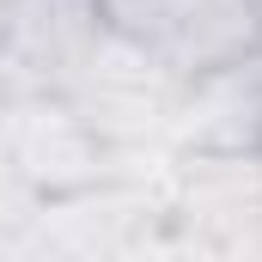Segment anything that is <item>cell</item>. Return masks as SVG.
<instances>
[{"instance_id":"obj_1","label":"cell","mask_w":262,"mask_h":262,"mask_svg":"<svg viewBox=\"0 0 262 262\" xmlns=\"http://www.w3.org/2000/svg\"><path fill=\"white\" fill-rule=\"evenodd\" d=\"M98 12L177 79H220L262 55V0H98Z\"/></svg>"},{"instance_id":"obj_2","label":"cell","mask_w":262,"mask_h":262,"mask_svg":"<svg viewBox=\"0 0 262 262\" xmlns=\"http://www.w3.org/2000/svg\"><path fill=\"white\" fill-rule=\"evenodd\" d=\"M98 0H6L0 25V85L18 98L73 92L104 49Z\"/></svg>"},{"instance_id":"obj_3","label":"cell","mask_w":262,"mask_h":262,"mask_svg":"<svg viewBox=\"0 0 262 262\" xmlns=\"http://www.w3.org/2000/svg\"><path fill=\"white\" fill-rule=\"evenodd\" d=\"M0 25H6V0H0Z\"/></svg>"}]
</instances>
